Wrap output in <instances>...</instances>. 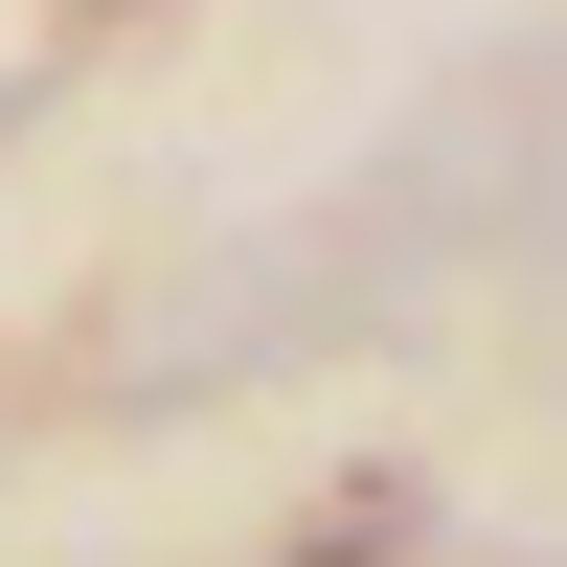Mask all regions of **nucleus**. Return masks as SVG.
Returning <instances> with one entry per match:
<instances>
[]
</instances>
